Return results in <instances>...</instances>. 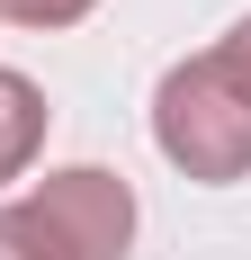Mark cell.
<instances>
[{"label": "cell", "instance_id": "obj_1", "mask_svg": "<svg viewBox=\"0 0 251 260\" xmlns=\"http://www.w3.org/2000/svg\"><path fill=\"white\" fill-rule=\"evenodd\" d=\"M152 144H162L171 171H189V180H206V188L251 180V99L206 63V54H189V63H171L162 90H152Z\"/></svg>", "mask_w": 251, "mask_h": 260}, {"label": "cell", "instance_id": "obj_2", "mask_svg": "<svg viewBox=\"0 0 251 260\" xmlns=\"http://www.w3.org/2000/svg\"><path fill=\"white\" fill-rule=\"evenodd\" d=\"M18 207L36 215L72 260H125V251H135V188H125L117 171H99V161L45 171Z\"/></svg>", "mask_w": 251, "mask_h": 260}, {"label": "cell", "instance_id": "obj_3", "mask_svg": "<svg viewBox=\"0 0 251 260\" xmlns=\"http://www.w3.org/2000/svg\"><path fill=\"white\" fill-rule=\"evenodd\" d=\"M45 117H54V108H45L36 81H27V72H0V188L45 153Z\"/></svg>", "mask_w": 251, "mask_h": 260}, {"label": "cell", "instance_id": "obj_4", "mask_svg": "<svg viewBox=\"0 0 251 260\" xmlns=\"http://www.w3.org/2000/svg\"><path fill=\"white\" fill-rule=\"evenodd\" d=\"M0 260H72V251H63L27 207H0Z\"/></svg>", "mask_w": 251, "mask_h": 260}, {"label": "cell", "instance_id": "obj_5", "mask_svg": "<svg viewBox=\"0 0 251 260\" xmlns=\"http://www.w3.org/2000/svg\"><path fill=\"white\" fill-rule=\"evenodd\" d=\"M90 9H99V0H0L9 27H81Z\"/></svg>", "mask_w": 251, "mask_h": 260}, {"label": "cell", "instance_id": "obj_6", "mask_svg": "<svg viewBox=\"0 0 251 260\" xmlns=\"http://www.w3.org/2000/svg\"><path fill=\"white\" fill-rule=\"evenodd\" d=\"M206 63H215V72H225L233 90H242V99H251V18L233 27V36H225V45H215V54H206Z\"/></svg>", "mask_w": 251, "mask_h": 260}]
</instances>
